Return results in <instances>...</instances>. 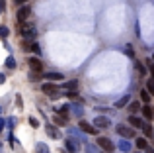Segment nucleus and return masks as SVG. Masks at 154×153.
<instances>
[{
    "label": "nucleus",
    "mask_w": 154,
    "mask_h": 153,
    "mask_svg": "<svg viewBox=\"0 0 154 153\" xmlns=\"http://www.w3.org/2000/svg\"><path fill=\"white\" fill-rule=\"evenodd\" d=\"M20 34H22L26 39H33L37 31H35V26L31 22H26V24H20Z\"/></svg>",
    "instance_id": "obj_1"
},
{
    "label": "nucleus",
    "mask_w": 154,
    "mask_h": 153,
    "mask_svg": "<svg viewBox=\"0 0 154 153\" xmlns=\"http://www.w3.org/2000/svg\"><path fill=\"white\" fill-rule=\"evenodd\" d=\"M41 90L45 92V94H49L51 98H57V96L60 94V88L55 86L53 83H43V84H41Z\"/></svg>",
    "instance_id": "obj_2"
},
{
    "label": "nucleus",
    "mask_w": 154,
    "mask_h": 153,
    "mask_svg": "<svg viewBox=\"0 0 154 153\" xmlns=\"http://www.w3.org/2000/svg\"><path fill=\"white\" fill-rule=\"evenodd\" d=\"M22 49H26L27 53H35V55L41 53V47H39L35 41H31V39H23L22 41Z\"/></svg>",
    "instance_id": "obj_3"
},
{
    "label": "nucleus",
    "mask_w": 154,
    "mask_h": 153,
    "mask_svg": "<svg viewBox=\"0 0 154 153\" xmlns=\"http://www.w3.org/2000/svg\"><path fill=\"white\" fill-rule=\"evenodd\" d=\"M16 16H18V22H20V24H26L27 18L31 16V6H27V4H26V6H22V8L18 10V14H16Z\"/></svg>",
    "instance_id": "obj_4"
},
{
    "label": "nucleus",
    "mask_w": 154,
    "mask_h": 153,
    "mask_svg": "<svg viewBox=\"0 0 154 153\" xmlns=\"http://www.w3.org/2000/svg\"><path fill=\"white\" fill-rule=\"evenodd\" d=\"M98 145L102 147L103 151H107V153H111L113 149H115V145H113V142L109 138H103V135H100L98 138Z\"/></svg>",
    "instance_id": "obj_5"
},
{
    "label": "nucleus",
    "mask_w": 154,
    "mask_h": 153,
    "mask_svg": "<svg viewBox=\"0 0 154 153\" xmlns=\"http://www.w3.org/2000/svg\"><path fill=\"white\" fill-rule=\"evenodd\" d=\"M27 65L31 67V71H35V73H41V69H43V63H41V59H37V57H27Z\"/></svg>",
    "instance_id": "obj_6"
},
{
    "label": "nucleus",
    "mask_w": 154,
    "mask_h": 153,
    "mask_svg": "<svg viewBox=\"0 0 154 153\" xmlns=\"http://www.w3.org/2000/svg\"><path fill=\"white\" fill-rule=\"evenodd\" d=\"M117 134H119L121 138H125V139H127V138H133V135H135V132H133L129 126L121 124V126H117Z\"/></svg>",
    "instance_id": "obj_7"
},
{
    "label": "nucleus",
    "mask_w": 154,
    "mask_h": 153,
    "mask_svg": "<svg viewBox=\"0 0 154 153\" xmlns=\"http://www.w3.org/2000/svg\"><path fill=\"white\" fill-rule=\"evenodd\" d=\"M78 128H80V130H84L86 134H98V130L94 128V124L86 122V120H80V122H78Z\"/></svg>",
    "instance_id": "obj_8"
},
{
    "label": "nucleus",
    "mask_w": 154,
    "mask_h": 153,
    "mask_svg": "<svg viewBox=\"0 0 154 153\" xmlns=\"http://www.w3.org/2000/svg\"><path fill=\"white\" fill-rule=\"evenodd\" d=\"M109 118H105V116H98V118H94V128H109Z\"/></svg>",
    "instance_id": "obj_9"
},
{
    "label": "nucleus",
    "mask_w": 154,
    "mask_h": 153,
    "mask_svg": "<svg viewBox=\"0 0 154 153\" xmlns=\"http://www.w3.org/2000/svg\"><path fill=\"white\" fill-rule=\"evenodd\" d=\"M63 90L76 92V90H78V80H68V83H63Z\"/></svg>",
    "instance_id": "obj_10"
},
{
    "label": "nucleus",
    "mask_w": 154,
    "mask_h": 153,
    "mask_svg": "<svg viewBox=\"0 0 154 153\" xmlns=\"http://www.w3.org/2000/svg\"><path fill=\"white\" fill-rule=\"evenodd\" d=\"M129 124H131L133 128H140V130L144 128V120L143 118H137V116H129Z\"/></svg>",
    "instance_id": "obj_11"
},
{
    "label": "nucleus",
    "mask_w": 154,
    "mask_h": 153,
    "mask_svg": "<svg viewBox=\"0 0 154 153\" xmlns=\"http://www.w3.org/2000/svg\"><path fill=\"white\" fill-rule=\"evenodd\" d=\"M143 116H144V120H152L154 118V108L152 106H143Z\"/></svg>",
    "instance_id": "obj_12"
},
{
    "label": "nucleus",
    "mask_w": 154,
    "mask_h": 153,
    "mask_svg": "<svg viewBox=\"0 0 154 153\" xmlns=\"http://www.w3.org/2000/svg\"><path fill=\"white\" fill-rule=\"evenodd\" d=\"M45 79L47 80H63V73H53V71H49V73H45Z\"/></svg>",
    "instance_id": "obj_13"
},
{
    "label": "nucleus",
    "mask_w": 154,
    "mask_h": 153,
    "mask_svg": "<svg viewBox=\"0 0 154 153\" xmlns=\"http://www.w3.org/2000/svg\"><path fill=\"white\" fill-rule=\"evenodd\" d=\"M150 96H152V94H150V92H148V90H146V88H143V90H140V98H143V102H144V106H148V102H150V100H152V98H150Z\"/></svg>",
    "instance_id": "obj_14"
},
{
    "label": "nucleus",
    "mask_w": 154,
    "mask_h": 153,
    "mask_svg": "<svg viewBox=\"0 0 154 153\" xmlns=\"http://www.w3.org/2000/svg\"><path fill=\"white\" fill-rule=\"evenodd\" d=\"M135 145L139 147V149H148V142H146V138H137Z\"/></svg>",
    "instance_id": "obj_15"
},
{
    "label": "nucleus",
    "mask_w": 154,
    "mask_h": 153,
    "mask_svg": "<svg viewBox=\"0 0 154 153\" xmlns=\"http://www.w3.org/2000/svg\"><path fill=\"white\" fill-rule=\"evenodd\" d=\"M47 134H49L53 139H59V138H60V134L57 132V128H55V126H47Z\"/></svg>",
    "instance_id": "obj_16"
},
{
    "label": "nucleus",
    "mask_w": 154,
    "mask_h": 153,
    "mask_svg": "<svg viewBox=\"0 0 154 153\" xmlns=\"http://www.w3.org/2000/svg\"><path fill=\"white\" fill-rule=\"evenodd\" d=\"M129 98H131V96H129V94H125L123 98H121L119 102L115 104V106H117V108H123V106H127V104H129Z\"/></svg>",
    "instance_id": "obj_17"
},
{
    "label": "nucleus",
    "mask_w": 154,
    "mask_h": 153,
    "mask_svg": "<svg viewBox=\"0 0 154 153\" xmlns=\"http://www.w3.org/2000/svg\"><path fill=\"white\" fill-rule=\"evenodd\" d=\"M6 67H8V69H16V59L12 57V55L6 59Z\"/></svg>",
    "instance_id": "obj_18"
},
{
    "label": "nucleus",
    "mask_w": 154,
    "mask_h": 153,
    "mask_svg": "<svg viewBox=\"0 0 154 153\" xmlns=\"http://www.w3.org/2000/svg\"><path fill=\"white\" fill-rule=\"evenodd\" d=\"M55 124H59V126H64V124H66V116H55Z\"/></svg>",
    "instance_id": "obj_19"
},
{
    "label": "nucleus",
    "mask_w": 154,
    "mask_h": 153,
    "mask_svg": "<svg viewBox=\"0 0 154 153\" xmlns=\"http://www.w3.org/2000/svg\"><path fill=\"white\" fill-rule=\"evenodd\" d=\"M129 110L131 112H139L140 110V102H131L129 104Z\"/></svg>",
    "instance_id": "obj_20"
},
{
    "label": "nucleus",
    "mask_w": 154,
    "mask_h": 153,
    "mask_svg": "<svg viewBox=\"0 0 154 153\" xmlns=\"http://www.w3.org/2000/svg\"><path fill=\"white\" fill-rule=\"evenodd\" d=\"M66 149L68 151H76V142H74V139H68V142H66Z\"/></svg>",
    "instance_id": "obj_21"
},
{
    "label": "nucleus",
    "mask_w": 154,
    "mask_h": 153,
    "mask_svg": "<svg viewBox=\"0 0 154 153\" xmlns=\"http://www.w3.org/2000/svg\"><path fill=\"white\" fill-rule=\"evenodd\" d=\"M135 65H137V71H139L140 75H144V73H146V69H144V65H143V63H140V61H137Z\"/></svg>",
    "instance_id": "obj_22"
},
{
    "label": "nucleus",
    "mask_w": 154,
    "mask_h": 153,
    "mask_svg": "<svg viewBox=\"0 0 154 153\" xmlns=\"http://www.w3.org/2000/svg\"><path fill=\"white\" fill-rule=\"evenodd\" d=\"M146 90H148V92H150V94L154 96V79H152V80H148V83H146Z\"/></svg>",
    "instance_id": "obj_23"
},
{
    "label": "nucleus",
    "mask_w": 154,
    "mask_h": 153,
    "mask_svg": "<svg viewBox=\"0 0 154 153\" xmlns=\"http://www.w3.org/2000/svg\"><path fill=\"white\" fill-rule=\"evenodd\" d=\"M143 132H144V135H152V126H148V124H144Z\"/></svg>",
    "instance_id": "obj_24"
},
{
    "label": "nucleus",
    "mask_w": 154,
    "mask_h": 153,
    "mask_svg": "<svg viewBox=\"0 0 154 153\" xmlns=\"http://www.w3.org/2000/svg\"><path fill=\"white\" fill-rule=\"evenodd\" d=\"M66 96H68L70 100H76V98H80V96H78V92H66Z\"/></svg>",
    "instance_id": "obj_25"
},
{
    "label": "nucleus",
    "mask_w": 154,
    "mask_h": 153,
    "mask_svg": "<svg viewBox=\"0 0 154 153\" xmlns=\"http://www.w3.org/2000/svg\"><path fill=\"white\" fill-rule=\"evenodd\" d=\"M6 35H8V28H4V26H2V28H0V37L4 39Z\"/></svg>",
    "instance_id": "obj_26"
},
{
    "label": "nucleus",
    "mask_w": 154,
    "mask_h": 153,
    "mask_svg": "<svg viewBox=\"0 0 154 153\" xmlns=\"http://www.w3.org/2000/svg\"><path fill=\"white\" fill-rule=\"evenodd\" d=\"M119 147H121V149H123V151H129V143H127V139H123Z\"/></svg>",
    "instance_id": "obj_27"
},
{
    "label": "nucleus",
    "mask_w": 154,
    "mask_h": 153,
    "mask_svg": "<svg viewBox=\"0 0 154 153\" xmlns=\"http://www.w3.org/2000/svg\"><path fill=\"white\" fill-rule=\"evenodd\" d=\"M148 67H150V75L154 76V63H152V61H148Z\"/></svg>",
    "instance_id": "obj_28"
},
{
    "label": "nucleus",
    "mask_w": 154,
    "mask_h": 153,
    "mask_svg": "<svg viewBox=\"0 0 154 153\" xmlns=\"http://www.w3.org/2000/svg\"><path fill=\"white\" fill-rule=\"evenodd\" d=\"M16 4H22V6H26V2H29V0H14Z\"/></svg>",
    "instance_id": "obj_29"
},
{
    "label": "nucleus",
    "mask_w": 154,
    "mask_h": 153,
    "mask_svg": "<svg viewBox=\"0 0 154 153\" xmlns=\"http://www.w3.org/2000/svg\"><path fill=\"white\" fill-rule=\"evenodd\" d=\"M29 124H31V126H37L39 122H37V120H35V118H29Z\"/></svg>",
    "instance_id": "obj_30"
},
{
    "label": "nucleus",
    "mask_w": 154,
    "mask_h": 153,
    "mask_svg": "<svg viewBox=\"0 0 154 153\" xmlns=\"http://www.w3.org/2000/svg\"><path fill=\"white\" fill-rule=\"evenodd\" d=\"M4 80H6V76H4V75H0V84H2Z\"/></svg>",
    "instance_id": "obj_31"
},
{
    "label": "nucleus",
    "mask_w": 154,
    "mask_h": 153,
    "mask_svg": "<svg viewBox=\"0 0 154 153\" xmlns=\"http://www.w3.org/2000/svg\"><path fill=\"white\" fill-rule=\"evenodd\" d=\"M2 128H4V120H0V132H2Z\"/></svg>",
    "instance_id": "obj_32"
},
{
    "label": "nucleus",
    "mask_w": 154,
    "mask_h": 153,
    "mask_svg": "<svg viewBox=\"0 0 154 153\" xmlns=\"http://www.w3.org/2000/svg\"><path fill=\"white\" fill-rule=\"evenodd\" d=\"M144 153H154V151H152V149H146V151H144Z\"/></svg>",
    "instance_id": "obj_33"
},
{
    "label": "nucleus",
    "mask_w": 154,
    "mask_h": 153,
    "mask_svg": "<svg viewBox=\"0 0 154 153\" xmlns=\"http://www.w3.org/2000/svg\"><path fill=\"white\" fill-rule=\"evenodd\" d=\"M0 114H2V108H0Z\"/></svg>",
    "instance_id": "obj_34"
},
{
    "label": "nucleus",
    "mask_w": 154,
    "mask_h": 153,
    "mask_svg": "<svg viewBox=\"0 0 154 153\" xmlns=\"http://www.w3.org/2000/svg\"><path fill=\"white\" fill-rule=\"evenodd\" d=\"M0 149H2V147H0Z\"/></svg>",
    "instance_id": "obj_35"
}]
</instances>
